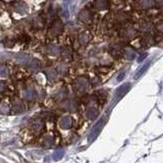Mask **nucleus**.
<instances>
[{"instance_id":"nucleus-12","label":"nucleus","mask_w":163,"mask_h":163,"mask_svg":"<svg viewBox=\"0 0 163 163\" xmlns=\"http://www.w3.org/2000/svg\"><path fill=\"white\" fill-rule=\"evenodd\" d=\"M59 124L61 127L64 128V130H67V128H70L73 127V119H71L70 116H63L60 119Z\"/></svg>"},{"instance_id":"nucleus-2","label":"nucleus","mask_w":163,"mask_h":163,"mask_svg":"<svg viewBox=\"0 0 163 163\" xmlns=\"http://www.w3.org/2000/svg\"><path fill=\"white\" fill-rule=\"evenodd\" d=\"M120 35L125 40H132L137 36V30H136L132 26H125L121 29Z\"/></svg>"},{"instance_id":"nucleus-23","label":"nucleus","mask_w":163,"mask_h":163,"mask_svg":"<svg viewBox=\"0 0 163 163\" xmlns=\"http://www.w3.org/2000/svg\"><path fill=\"white\" fill-rule=\"evenodd\" d=\"M127 19H128V15L125 12H123V11H119V12H117L116 15H115V19H116L117 22H119V23L127 22Z\"/></svg>"},{"instance_id":"nucleus-21","label":"nucleus","mask_w":163,"mask_h":163,"mask_svg":"<svg viewBox=\"0 0 163 163\" xmlns=\"http://www.w3.org/2000/svg\"><path fill=\"white\" fill-rule=\"evenodd\" d=\"M46 50L49 54H51V55H59V53L61 52L60 48L56 45H49L47 47Z\"/></svg>"},{"instance_id":"nucleus-24","label":"nucleus","mask_w":163,"mask_h":163,"mask_svg":"<svg viewBox=\"0 0 163 163\" xmlns=\"http://www.w3.org/2000/svg\"><path fill=\"white\" fill-rule=\"evenodd\" d=\"M15 10L19 13H25L27 10H28V7L23 2H16L15 3Z\"/></svg>"},{"instance_id":"nucleus-17","label":"nucleus","mask_w":163,"mask_h":163,"mask_svg":"<svg viewBox=\"0 0 163 163\" xmlns=\"http://www.w3.org/2000/svg\"><path fill=\"white\" fill-rule=\"evenodd\" d=\"M90 39H91V36L88 32H83L79 35V42L81 45H87L89 43Z\"/></svg>"},{"instance_id":"nucleus-1","label":"nucleus","mask_w":163,"mask_h":163,"mask_svg":"<svg viewBox=\"0 0 163 163\" xmlns=\"http://www.w3.org/2000/svg\"><path fill=\"white\" fill-rule=\"evenodd\" d=\"M105 121H106V118H105V117H102L101 119L98 121L96 124H95V127L92 128L91 132L89 134V137H88V139H89V142H93L95 139L98 137V135L100 134L101 130H102V128H103V127H104Z\"/></svg>"},{"instance_id":"nucleus-20","label":"nucleus","mask_w":163,"mask_h":163,"mask_svg":"<svg viewBox=\"0 0 163 163\" xmlns=\"http://www.w3.org/2000/svg\"><path fill=\"white\" fill-rule=\"evenodd\" d=\"M150 64H151V61L149 60L148 62H146L144 65H143L140 69H139L137 71V73H136V76H135V79H139V77H141L143 74H144L146 73V70H147L149 69V66H150Z\"/></svg>"},{"instance_id":"nucleus-14","label":"nucleus","mask_w":163,"mask_h":163,"mask_svg":"<svg viewBox=\"0 0 163 163\" xmlns=\"http://www.w3.org/2000/svg\"><path fill=\"white\" fill-rule=\"evenodd\" d=\"M136 5L139 6V8L142 9H149L155 6L154 1H149V0H144V1H138L136 2Z\"/></svg>"},{"instance_id":"nucleus-34","label":"nucleus","mask_w":163,"mask_h":163,"mask_svg":"<svg viewBox=\"0 0 163 163\" xmlns=\"http://www.w3.org/2000/svg\"><path fill=\"white\" fill-rule=\"evenodd\" d=\"M4 90H5V84L0 82V92H3Z\"/></svg>"},{"instance_id":"nucleus-8","label":"nucleus","mask_w":163,"mask_h":163,"mask_svg":"<svg viewBox=\"0 0 163 163\" xmlns=\"http://www.w3.org/2000/svg\"><path fill=\"white\" fill-rule=\"evenodd\" d=\"M98 114H99V111H98V108L97 107H95V106H93V105H92V106L87 108V110H86V116L89 118V119H91V120L95 119V118L98 116Z\"/></svg>"},{"instance_id":"nucleus-4","label":"nucleus","mask_w":163,"mask_h":163,"mask_svg":"<svg viewBox=\"0 0 163 163\" xmlns=\"http://www.w3.org/2000/svg\"><path fill=\"white\" fill-rule=\"evenodd\" d=\"M130 88H131V84H123V85H121L120 87H118L116 91H115V95H114L115 101L120 100L121 98L127 93Z\"/></svg>"},{"instance_id":"nucleus-32","label":"nucleus","mask_w":163,"mask_h":163,"mask_svg":"<svg viewBox=\"0 0 163 163\" xmlns=\"http://www.w3.org/2000/svg\"><path fill=\"white\" fill-rule=\"evenodd\" d=\"M8 76V69L5 66H0V77H6Z\"/></svg>"},{"instance_id":"nucleus-25","label":"nucleus","mask_w":163,"mask_h":163,"mask_svg":"<svg viewBox=\"0 0 163 163\" xmlns=\"http://www.w3.org/2000/svg\"><path fill=\"white\" fill-rule=\"evenodd\" d=\"M45 73L47 74V77L51 81H54L57 77V73L55 71V69H47L45 70Z\"/></svg>"},{"instance_id":"nucleus-6","label":"nucleus","mask_w":163,"mask_h":163,"mask_svg":"<svg viewBox=\"0 0 163 163\" xmlns=\"http://www.w3.org/2000/svg\"><path fill=\"white\" fill-rule=\"evenodd\" d=\"M63 30V23L61 20L59 19H55L52 23V27H51V33L53 34L54 36H57L61 34Z\"/></svg>"},{"instance_id":"nucleus-3","label":"nucleus","mask_w":163,"mask_h":163,"mask_svg":"<svg viewBox=\"0 0 163 163\" xmlns=\"http://www.w3.org/2000/svg\"><path fill=\"white\" fill-rule=\"evenodd\" d=\"M88 86H89V82L86 77H79L76 79L74 88L79 93H85L88 89Z\"/></svg>"},{"instance_id":"nucleus-30","label":"nucleus","mask_w":163,"mask_h":163,"mask_svg":"<svg viewBox=\"0 0 163 163\" xmlns=\"http://www.w3.org/2000/svg\"><path fill=\"white\" fill-rule=\"evenodd\" d=\"M67 70H69V69H67V65H65V64H59L58 65V73H59L65 74L67 73Z\"/></svg>"},{"instance_id":"nucleus-13","label":"nucleus","mask_w":163,"mask_h":163,"mask_svg":"<svg viewBox=\"0 0 163 163\" xmlns=\"http://www.w3.org/2000/svg\"><path fill=\"white\" fill-rule=\"evenodd\" d=\"M23 110V104L19 98H15L12 100V111L18 113V112H22Z\"/></svg>"},{"instance_id":"nucleus-10","label":"nucleus","mask_w":163,"mask_h":163,"mask_svg":"<svg viewBox=\"0 0 163 163\" xmlns=\"http://www.w3.org/2000/svg\"><path fill=\"white\" fill-rule=\"evenodd\" d=\"M31 125H32V128L36 132H41L44 127V121L41 118H35L31 122Z\"/></svg>"},{"instance_id":"nucleus-19","label":"nucleus","mask_w":163,"mask_h":163,"mask_svg":"<svg viewBox=\"0 0 163 163\" xmlns=\"http://www.w3.org/2000/svg\"><path fill=\"white\" fill-rule=\"evenodd\" d=\"M23 98L25 99H27V100H33V99H35L36 98V91L34 90V89H27V90H25L23 91Z\"/></svg>"},{"instance_id":"nucleus-36","label":"nucleus","mask_w":163,"mask_h":163,"mask_svg":"<svg viewBox=\"0 0 163 163\" xmlns=\"http://www.w3.org/2000/svg\"><path fill=\"white\" fill-rule=\"evenodd\" d=\"M146 56H147V54H144V55H142V56H141V58H139L138 60H139V61H142V60H143V58L145 59V57H146Z\"/></svg>"},{"instance_id":"nucleus-29","label":"nucleus","mask_w":163,"mask_h":163,"mask_svg":"<svg viewBox=\"0 0 163 163\" xmlns=\"http://www.w3.org/2000/svg\"><path fill=\"white\" fill-rule=\"evenodd\" d=\"M29 66L33 69H38L40 67V62L37 59H32L31 62L29 63Z\"/></svg>"},{"instance_id":"nucleus-11","label":"nucleus","mask_w":163,"mask_h":163,"mask_svg":"<svg viewBox=\"0 0 163 163\" xmlns=\"http://www.w3.org/2000/svg\"><path fill=\"white\" fill-rule=\"evenodd\" d=\"M77 102L74 100H65L64 102H62V104H61V107L63 108V109L65 110H76L77 109Z\"/></svg>"},{"instance_id":"nucleus-7","label":"nucleus","mask_w":163,"mask_h":163,"mask_svg":"<svg viewBox=\"0 0 163 163\" xmlns=\"http://www.w3.org/2000/svg\"><path fill=\"white\" fill-rule=\"evenodd\" d=\"M15 61L18 62L19 64H29L31 62V57L27 54H23V53H19L15 55Z\"/></svg>"},{"instance_id":"nucleus-31","label":"nucleus","mask_w":163,"mask_h":163,"mask_svg":"<svg viewBox=\"0 0 163 163\" xmlns=\"http://www.w3.org/2000/svg\"><path fill=\"white\" fill-rule=\"evenodd\" d=\"M0 112H2L3 114H7L9 112V106L5 103L1 104L0 105Z\"/></svg>"},{"instance_id":"nucleus-26","label":"nucleus","mask_w":163,"mask_h":163,"mask_svg":"<svg viewBox=\"0 0 163 163\" xmlns=\"http://www.w3.org/2000/svg\"><path fill=\"white\" fill-rule=\"evenodd\" d=\"M64 153H65L64 149H58V150H56L55 152L53 153L52 157H53L54 160H56V161H57V160H60V159L63 157Z\"/></svg>"},{"instance_id":"nucleus-33","label":"nucleus","mask_w":163,"mask_h":163,"mask_svg":"<svg viewBox=\"0 0 163 163\" xmlns=\"http://www.w3.org/2000/svg\"><path fill=\"white\" fill-rule=\"evenodd\" d=\"M125 73V71H124V70H122L121 73H120L119 76L117 77V81H118V82H121L122 80H123V77H124V76H125V73Z\"/></svg>"},{"instance_id":"nucleus-27","label":"nucleus","mask_w":163,"mask_h":163,"mask_svg":"<svg viewBox=\"0 0 163 163\" xmlns=\"http://www.w3.org/2000/svg\"><path fill=\"white\" fill-rule=\"evenodd\" d=\"M53 143H54L53 138L51 137V136H47V137L44 139L43 144L45 146V148H51L53 146Z\"/></svg>"},{"instance_id":"nucleus-22","label":"nucleus","mask_w":163,"mask_h":163,"mask_svg":"<svg viewBox=\"0 0 163 163\" xmlns=\"http://www.w3.org/2000/svg\"><path fill=\"white\" fill-rule=\"evenodd\" d=\"M61 56H62V58L64 59H71V56H73V51L69 48V47H65V48H63L61 50Z\"/></svg>"},{"instance_id":"nucleus-15","label":"nucleus","mask_w":163,"mask_h":163,"mask_svg":"<svg viewBox=\"0 0 163 163\" xmlns=\"http://www.w3.org/2000/svg\"><path fill=\"white\" fill-rule=\"evenodd\" d=\"M140 30L143 33L147 34H152V30H153V23L150 22H144L140 25Z\"/></svg>"},{"instance_id":"nucleus-16","label":"nucleus","mask_w":163,"mask_h":163,"mask_svg":"<svg viewBox=\"0 0 163 163\" xmlns=\"http://www.w3.org/2000/svg\"><path fill=\"white\" fill-rule=\"evenodd\" d=\"M123 55L127 60H132L137 57V53H136V51L132 48H130V47H128V48H124Z\"/></svg>"},{"instance_id":"nucleus-9","label":"nucleus","mask_w":163,"mask_h":163,"mask_svg":"<svg viewBox=\"0 0 163 163\" xmlns=\"http://www.w3.org/2000/svg\"><path fill=\"white\" fill-rule=\"evenodd\" d=\"M110 52V55L115 57V58H119L121 56V54L123 53V51H122L121 47L119 45H117V44H114V45L111 46V48L109 50Z\"/></svg>"},{"instance_id":"nucleus-35","label":"nucleus","mask_w":163,"mask_h":163,"mask_svg":"<svg viewBox=\"0 0 163 163\" xmlns=\"http://www.w3.org/2000/svg\"><path fill=\"white\" fill-rule=\"evenodd\" d=\"M62 15H63V18H69V11H67L66 9L63 10V13H62Z\"/></svg>"},{"instance_id":"nucleus-28","label":"nucleus","mask_w":163,"mask_h":163,"mask_svg":"<svg viewBox=\"0 0 163 163\" xmlns=\"http://www.w3.org/2000/svg\"><path fill=\"white\" fill-rule=\"evenodd\" d=\"M66 96H67V91L65 89H60L58 91V93L55 95L56 99H59V100L63 99V98H65Z\"/></svg>"},{"instance_id":"nucleus-5","label":"nucleus","mask_w":163,"mask_h":163,"mask_svg":"<svg viewBox=\"0 0 163 163\" xmlns=\"http://www.w3.org/2000/svg\"><path fill=\"white\" fill-rule=\"evenodd\" d=\"M79 19L84 23H90L93 19V15L89 9H83L79 13Z\"/></svg>"},{"instance_id":"nucleus-18","label":"nucleus","mask_w":163,"mask_h":163,"mask_svg":"<svg viewBox=\"0 0 163 163\" xmlns=\"http://www.w3.org/2000/svg\"><path fill=\"white\" fill-rule=\"evenodd\" d=\"M110 3L106 1V0H98V1H95L94 2V7L96 9H99V10H102V9H106L108 8V6H109Z\"/></svg>"}]
</instances>
